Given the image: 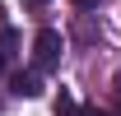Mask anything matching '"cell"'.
<instances>
[{
  "label": "cell",
  "instance_id": "1",
  "mask_svg": "<svg viewBox=\"0 0 121 116\" xmlns=\"http://www.w3.org/2000/svg\"><path fill=\"white\" fill-rule=\"evenodd\" d=\"M56 60H60V33L42 28L33 42V70H56Z\"/></svg>",
  "mask_w": 121,
  "mask_h": 116
},
{
  "label": "cell",
  "instance_id": "2",
  "mask_svg": "<svg viewBox=\"0 0 121 116\" xmlns=\"http://www.w3.org/2000/svg\"><path fill=\"white\" fill-rule=\"evenodd\" d=\"M14 93H19V98H37V93H42L37 74H14Z\"/></svg>",
  "mask_w": 121,
  "mask_h": 116
},
{
  "label": "cell",
  "instance_id": "3",
  "mask_svg": "<svg viewBox=\"0 0 121 116\" xmlns=\"http://www.w3.org/2000/svg\"><path fill=\"white\" fill-rule=\"evenodd\" d=\"M56 116H79V107H75L70 93H60V98H56Z\"/></svg>",
  "mask_w": 121,
  "mask_h": 116
},
{
  "label": "cell",
  "instance_id": "4",
  "mask_svg": "<svg viewBox=\"0 0 121 116\" xmlns=\"http://www.w3.org/2000/svg\"><path fill=\"white\" fill-rule=\"evenodd\" d=\"M70 5H75V9H93L98 0H70Z\"/></svg>",
  "mask_w": 121,
  "mask_h": 116
},
{
  "label": "cell",
  "instance_id": "5",
  "mask_svg": "<svg viewBox=\"0 0 121 116\" xmlns=\"http://www.w3.org/2000/svg\"><path fill=\"white\" fill-rule=\"evenodd\" d=\"M79 116H107V112H98V107H89V112H79Z\"/></svg>",
  "mask_w": 121,
  "mask_h": 116
},
{
  "label": "cell",
  "instance_id": "6",
  "mask_svg": "<svg viewBox=\"0 0 121 116\" xmlns=\"http://www.w3.org/2000/svg\"><path fill=\"white\" fill-rule=\"evenodd\" d=\"M28 5H47V0H28Z\"/></svg>",
  "mask_w": 121,
  "mask_h": 116
},
{
  "label": "cell",
  "instance_id": "7",
  "mask_svg": "<svg viewBox=\"0 0 121 116\" xmlns=\"http://www.w3.org/2000/svg\"><path fill=\"white\" fill-rule=\"evenodd\" d=\"M0 70H5V60H0Z\"/></svg>",
  "mask_w": 121,
  "mask_h": 116
},
{
  "label": "cell",
  "instance_id": "8",
  "mask_svg": "<svg viewBox=\"0 0 121 116\" xmlns=\"http://www.w3.org/2000/svg\"><path fill=\"white\" fill-rule=\"evenodd\" d=\"M117 116H121V107H117Z\"/></svg>",
  "mask_w": 121,
  "mask_h": 116
}]
</instances>
